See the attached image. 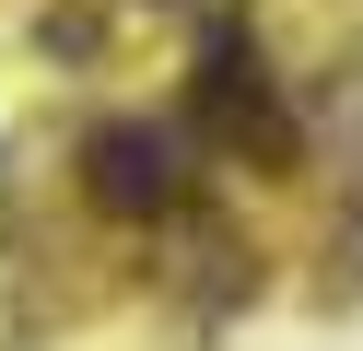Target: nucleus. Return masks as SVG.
Masks as SVG:
<instances>
[{
  "label": "nucleus",
  "mask_w": 363,
  "mask_h": 351,
  "mask_svg": "<svg viewBox=\"0 0 363 351\" xmlns=\"http://www.w3.org/2000/svg\"><path fill=\"white\" fill-rule=\"evenodd\" d=\"M82 187H94V211H118V223L176 211L188 199V129H164V117H106L94 152H82Z\"/></svg>",
  "instance_id": "1"
},
{
  "label": "nucleus",
  "mask_w": 363,
  "mask_h": 351,
  "mask_svg": "<svg viewBox=\"0 0 363 351\" xmlns=\"http://www.w3.org/2000/svg\"><path fill=\"white\" fill-rule=\"evenodd\" d=\"M199 129L223 140V152H281V94H269V70H258V47H246V23H211V47H199Z\"/></svg>",
  "instance_id": "2"
}]
</instances>
